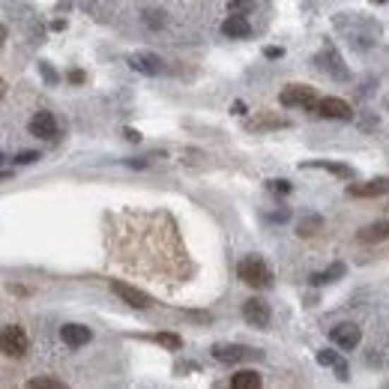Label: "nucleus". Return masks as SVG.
Masks as SVG:
<instances>
[{
    "instance_id": "nucleus-1",
    "label": "nucleus",
    "mask_w": 389,
    "mask_h": 389,
    "mask_svg": "<svg viewBox=\"0 0 389 389\" xmlns=\"http://www.w3.org/2000/svg\"><path fill=\"white\" fill-rule=\"evenodd\" d=\"M237 275H240V282L255 287V291H267L273 287V270L267 267V261L258 258V255H249L240 261V267H237Z\"/></svg>"
},
{
    "instance_id": "nucleus-2",
    "label": "nucleus",
    "mask_w": 389,
    "mask_h": 389,
    "mask_svg": "<svg viewBox=\"0 0 389 389\" xmlns=\"http://www.w3.org/2000/svg\"><path fill=\"white\" fill-rule=\"evenodd\" d=\"M279 102L285 108H318V93H315V87H309V84H287L282 96H279Z\"/></svg>"
},
{
    "instance_id": "nucleus-3",
    "label": "nucleus",
    "mask_w": 389,
    "mask_h": 389,
    "mask_svg": "<svg viewBox=\"0 0 389 389\" xmlns=\"http://www.w3.org/2000/svg\"><path fill=\"white\" fill-rule=\"evenodd\" d=\"M0 347H4L6 357H24V354H28V347H30V338H28V333H24L21 326L6 323L4 333H0Z\"/></svg>"
},
{
    "instance_id": "nucleus-4",
    "label": "nucleus",
    "mask_w": 389,
    "mask_h": 389,
    "mask_svg": "<svg viewBox=\"0 0 389 389\" xmlns=\"http://www.w3.org/2000/svg\"><path fill=\"white\" fill-rule=\"evenodd\" d=\"M263 354L255 347H246V345H213V359L219 362H228V366H234V362H249V359H261Z\"/></svg>"
},
{
    "instance_id": "nucleus-5",
    "label": "nucleus",
    "mask_w": 389,
    "mask_h": 389,
    "mask_svg": "<svg viewBox=\"0 0 389 389\" xmlns=\"http://www.w3.org/2000/svg\"><path fill=\"white\" fill-rule=\"evenodd\" d=\"M243 318L249 326H258V330H267L270 321H273V309L267 299H261V297H252V299H246L243 303Z\"/></svg>"
},
{
    "instance_id": "nucleus-6",
    "label": "nucleus",
    "mask_w": 389,
    "mask_h": 389,
    "mask_svg": "<svg viewBox=\"0 0 389 389\" xmlns=\"http://www.w3.org/2000/svg\"><path fill=\"white\" fill-rule=\"evenodd\" d=\"M111 291H114L123 303L132 306V309H150L153 306V297L144 294L141 287H135V285H126V282H111Z\"/></svg>"
},
{
    "instance_id": "nucleus-7",
    "label": "nucleus",
    "mask_w": 389,
    "mask_h": 389,
    "mask_svg": "<svg viewBox=\"0 0 389 389\" xmlns=\"http://www.w3.org/2000/svg\"><path fill=\"white\" fill-rule=\"evenodd\" d=\"M330 338H333V345H338L342 350H354L362 342V330L357 323H338V326H333Z\"/></svg>"
},
{
    "instance_id": "nucleus-8",
    "label": "nucleus",
    "mask_w": 389,
    "mask_h": 389,
    "mask_svg": "<svg viewBox=\"0 0 389 389\" xmlns=\"http://www.w3.org/2000/svg\"><path fill=\"white\" fill-rule=\"evenodd\" d=\"M318 69L326 72V75H333V78H338V81H347V69H345L342 57H338V52L333 45H326L323 52L318 54Z\"/></svg>"
},
{
    "instance_id": "nucleus-9",
    "label": "nucleus",
    "mask_w": 389,
    "mask_h": 389,
    "mask_svg": "<svg viewBox=\"0 0 389 389\" xmlns=\"http://www.w3.org/2000/svg\"><path fill=\"white\" fill-rule=\"evenodd\" d=\"M347 195L350 198H381V195H389V177H374L369 183H350Z\"/></svg>"
},
{
    "instance_id": "nucleus-10",
    "label": "nucleus",
    "mask_w": 389,
    "mask_h": 389,
    "mask_svg": "<svg viewBox=\"0 0 389 389\" xmlns=\"http://www.w3.org/2000/svg\"><path fill=\"white\" fill-rule=\"evenodd\" d=\"M28 129H30L33 138H45V141H52V138L57 135V120H54L52 111H40V114L30 117Z\"/></svg>"
},
{
    "instance_id": "nucleus-11",
    "label": "nucleus",
    "mask_w": 389,
    "mask_h": 389,
    "mask_svg": "<svg viewBox=\"0 0 389 389\" xmlns=\"http://www.w3.org/2000/svg\"><path fill=\"white\" fill-rule=\"evenodd\" d=\"M318 114L326 117V120H350V117H354V111H350V105L345 102V99L326 96V99L318 102Z\"/></svg>"
},
{
    "instance_id": "nucleus-12",
    "label": "nucleus",
    "mask_w": 389,
    "mask_h": 389,
    "mask_svg": "<svg viewBox=\"0 0 389 389\" xmlns=\"http://www.w3.org/2000/svg\"><path fill=\"white\" fill-rule=\"evenodd\" d=\"M222 33L228 36V40H249V36H252V24H249L246 16L231 12V16L222 21Z\"/></svg>"
},
{
    "instance_id": "nucleus-13",
    "label": "nucleus",
    "mask_w": 389,
    "mask_h": 389,
    "mask_svg": "<svg viewBox=\"0 0 389 389\" xmlns=\"http://www.w3.org/2000/svg\"><path fill=\"white\" fill-rule=\"evenodd\" d=\"M60 338H64V345H69V347H84L93 338V333L87 330L84 323H64L60 326Z\"/></svg>"
},
{
    "instance_id": "nucleus-14",
    "label": "nucleus",
    "mask_w": 389,
    "mask_h": 389,
    "mask_svg": "<svg viewBox=\"0 0 389 389\" xmlns=\"http://www.w3.org/2000/svg\"><path fill=\"white\" fill-rule=\"evenodd\" d=\"M129 66H132L135 72H141V75H159V72H162V60H159L156 54L141 52V54H132V57H129Z\"/></svg>"
},
{
    "instance_id": "nucleus-15",
    "label": "nucleus",
    "mask_w": 389,
    "mask_h": 389,
    "mask_svg": "<svg viewBox=\"0 0 389 389\" xmlns=\"http://www.w3.org/2000/svg\"><path fill=\"white\" fill-rule=\"evenodd\" d=\"M357 240H359V243H383V240H389V219L359 228V231H357Z\"/></svg>"
},
{
    "instance_id": "nucleus-16",
    "label": "nucleus",
    "mask_w": 389,
    "mask_h": 389,
    "mask_svg": "<svg viewBox=\"0 0 389 389\" xmlns=\"http://www.w3.org/2000/svg\"><path fill=\"white\" fill-rule=\"evenodd\" d=\"M318 362H321V366H326V369H333L338 381H347V362L338 357L335 350H318Z\"/></svg>"
},
{
    "instance_id": "nucleus-17",
    "label": "nucleus",
    "mask_w": 389,
    "mask_h": 389,
    "mask_svg": "<svg viewBox=\"0 0 389 389\" xmlns=\"http://www.w3.org/2000/svg\"><path fill=\"white\" fill-rule=\"evenodd\" d=\"M231 386L234 389H258L261 386V374L252 371V369H243V371H237L231 378Z\"/></svg>"
},
{
    "instance_id": "nucleus-18",
    "label": "nucleus",
    "mask_w": 389,
    "mask_h": 389,
    "mask_svg": "<svg viewBox=\"0 0 389 389\" xmlns=\"http://www.w3.org/2000/svg\"><path fill=\"white\" fill-rule=\"evenodd\" d=\"M342 275H345V263H333V267L326 270V273H311V275H309V282L315 285V287H321V285L338 282V279H342Z\"/></svg>"
},
{
    "instance_id": "nucleus-19",
    "label": "nucleus",
    "mask_w": 389,
    "mask_h": 389,
    "mask_svg": "<svg viewBox=\"0 0 389 389\" xmlns=\"http://www.w3.org/2000/svg\"><path fill=\"white\" fill-rule=\"evenodd\" d=\"M303 168H321V171H330V174H335V177H345V180L354 177V171H350L347 165H335V162H306Z\"/></svg>"
},
{
    "instance_id": "nucleus-20",
    "label": "nucleus",
    "mask_w": 389,
    "mask_h": 389,
    "mask_svg": "<svg viewBox=\"0 0 389 389\" xmlns=\"http://www.w3.org/2000/svg\"><path fill=\"white\" fill-rule=\"evenodd\" d=\"M66 383L57 381V378H30L28 381V389H64Z\"/></svg>"
},
{
    "instance_id": "nucleus-21",
    "label": "nucleus",
    "mask_w": 389,
    "mask_h": 389,
    "mask_svg": "<svg viewBox=\"0 0 389 389\" xmlns=\"http://www.w3.org/2000/svg\"><path fill=\"white\" fill-rule=\"evenodd\" d=\"M156 342H159L162 347H168V350H180V347H183V338L174 335V333H159Z\"/></svg>"
},
{
    "instance_id": "nucleus-22",
    "label": "nucleus",
    "mask_w": 389,
    "mask_h": 389,
    "mask_svg": "<svg viewBox=\"0 0 389 389\" xmlns=\"http://www.w3.org/2000/svg\"><path fill=\"white\" fill-rule=\"evenodd\" d=\"M287 120H261V123H246V129H282Z\"/></svg>"
},
{
    "instance_id": "nucleus-23",
    "label": "nucleus",
    "mask_w": 389,
    "mask_h": 389,
    "mask_svg": "<svg viewBox=\"0 0 389 389\" xmlns=\"http://www.w3.org/2000/svg\"><path fill=\"white\" fill-rule=\"evenodd\" d=\"M318 228H321V219L311 216L309 222H299V231H297V234H299V237H309V234H315Z\"/></svg>"
},
{
    "instance_id": "nucleus-24",
    "label": "nucleus",
    "mask_w": 389,
    "mask_h": 389,
    "mask_svg": "<svg viewBox=\"0 0 389 389\" xmlns=\"http://www.w3.org/2000/svg\"><path fill=\"white\" fill-rule=\"evenodd\" d=\"M40 159V153H36V150H24V153H16V165H30V162H36Z\"/></svg>"
},
{
    "instance_id": "nucleus-25",
    "label": "nucleus",
    "mask_w": 389,
    "mask_h": 389,
    "mask_svg": "<svg viewBox=\"0 0 389 389\" xmlns=\"http://www.w3.org/2000/svg\"><path fill=\"white\" fill-rule=\"evenodd\" d=\"M252 6H255V0H231V12H237V16H246Z\"/></svg>"
},
{
    "instance_id": "nucleus-26",
    "label": "nucleus",
    "mask_w": 389,
    "mask_h": 389,
    "mask_svg": "<svg viewBox=\"0 0 389 389\" xmlns=\"http://www.w3.org/2000/svg\"><path fill=\"white\" fill-rule=\"evenodd\" d=\"M270 189L279 192V195H287V192H291V183H287V180H270Z\"/></svg>"
},
{
    "instance_id": "nucleus-27",
    "label": "nucleus",
    "mask_w": 389,
    "mask_h": 389,
    "mask_svg": "<svg viewBox=\"0 0 389 389\" xmlns=\"http://www.w3.org/2000/svg\"><path fill=\"white\" fill-rule=\"evenodd\" d=\"M144 21L150 24V28H162V24H165V18H162V12H147Z\"/></svg>"
},
{
    "instance_id": "nucleus-28",
    "label": "nucleus",
    "mask_w": 389,
    "mask_h": 389,
    "mask_svg": "<svg viewBox=\"0 0 389 389\" xmlns=\"http://www.w3.org/2000/svg\"><path fill=\"white\" fill-rule=\"evenodd\" d=\"M40 69H42V75H45V81H48V84H54V81H57V75H54V69H52V66H48V64H40Z\"/></svg>"
},
{
    "instance_id": "nucleus-29",
    "label": "nucleus",
    "mask_w": 389,
    "mask_h": 389,
    "mask_svg": "<svg viewBox=\"0 0 389 389\" xmlns=\"http://www.w3.org/2000/svg\"><path fill=\"white\" fill-rule=\"evenodd\" d=\"M285 54V48H275V45H270V48H263V57H270V60H275V57H282Z\"/></svg>"
},
{
    "instance_id": "nucleus-30",
    "label": "nucleus",
    "mask_w": 389,
    "mask_h": 389,
    "mask_svg": "<svg viewBox=\"0 0 389 389\" xmlns=\"http://www.w3.org/2000/svg\"><path fill=\"white\" fill-rule=\"evenodd\" d=\"M123 135H126V141H141V132L138 129H123Z\"/></svg>"
},
{
    "instance_id": "nucleus-31",
    "label": "nucleus",
    "mask_w": 389,
    "mask_h": 389,
    "mask_svg": "<svg viewBox=\"0 0 389 389\" xmlns=\"http://www.w3.org/2000/svg\"><path fill=\"white\" fill-rule=\"evenodd\" d=\"M69 81H75V84H81V81H84V72H78V69H75V72H69Z\"/></svg>"
},
{
    "instance_id": "nucleus-32",
    "label": "nucleus",
    "mask_w": 389,
    "mask_h": 389,
    "mask_svg": "<svg viewBox=\"0 0 389 389\" xmlns=\"http://www.w3.org/2000/svg\"><path fill=\"white\" fill-rule=\"evenodd\" d=\"M374 4H386V0H374Z\"/></svg>"
}]
</instances>
